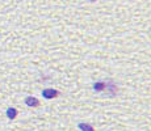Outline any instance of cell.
I'll return each mask as SVG.
<instances>
[{
  "label": "cell",
  "mask_w": 151,
  "mask_h": 131,
  "mask_svg": "<svg viewBox=\"0 0 151 131\" xmlns=\"http://www.w3.org/2000/svg\"><path fill=\"white\" fill-rule=\"evenodd\" d=\"M42 96L46 98V100H53V98L58 97L59 96V92L57 89H53V88H47V89H43L42 91Z\"/></svg>",
  "instance_id": "6da1fadb"
},
{
  "label": "cell",
  "mask_w": 151,
  "mask_h": 131,
  "mask_svg": "<svg viewBox=\"0 0 151 131\" xmlns=\"http://www.w3.org/2000/svg\"><path fill=\"white\" fill-rule=\"evenodd\" d=\"M25 104H27L28 106H30V107H36V106H38L40 105V101L37 100L36 97H33V96H29V97L25 98Z\"/></svg>",
  "instance_id": "7a4b0ae2"
},
{
  "label": "cell",
  "mask_w": 151,
  "mask_h": 131,
  "mask_svg": "<svg viewBox=\"0 0 151 131\" xmlns=\"http://www.w3.org/2000/svg\"><path fill=\"white\" fill-rule=\"evenodd\" d=\"M92 88H93L95 92H103L106 88V83H104V81H96V83H93Z\"/></svg>",
  "instance_id": "3957f363"
},
{
  "label": "cell",
  "mask_w": 151,
  "mask_h": 131,
  "mask_svg": "<svg viewBox=\"0 0 151 131\" xmlns=\"http://www.w3.org/2000/svg\"><path fill=\"white\" fill-rule=\"evenodd\" d=\"M105 91H108L110 94H116V93L118 92V87L114 83H112V81H108V83H106V88H105Z\"/></svg>",
  "instance_id": "277c9868"
},
{
  "label": "cell",
  "mask_w": 151,
  "mask_h": 131,
  "mask_svg": "<svg viewBox=\"0 0 151 131\" xmlns=\"http://www.w3.org/2000/svg\"><path fill=\"white\" fill-rule=\"evenodd\" d=\"M78 127H79L82 131H95L93 126H91L89 123H79L78 125Z\"/></svg>",
  "instance_id": "5b68a950"
},
{
  "label": "cell",
  "mask_w": 151,
  "mask_h": 131,
  "mask_svg": "<svg viewBox=\"0 0 151 131\" xmlns=\"http://www.w3.org/2000/svg\"><path fill=\"white\" fill-rule=\"evenodd\" d=\"M7 117L9 119H14L17 117V110L14 109V107H9V109L7 110Z\"/></svg>",
  "instance_id": "8992f818"
},
{
  "label": "cell",
  "mask_w": 151,
  "mask_h": 131,
  "mask_svg": "<svg viewBox=\"0 0 151 131\" xmlns=\"http://www.w3.org/2000/svg\"><path fill=\"white\" fill-rule=\"evenodd\" d=\"M91 1H96V0H91Z\"/></svg>",
  "instance_id": "52a82bcc"
}]
</instances>
